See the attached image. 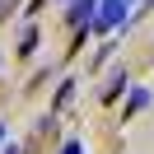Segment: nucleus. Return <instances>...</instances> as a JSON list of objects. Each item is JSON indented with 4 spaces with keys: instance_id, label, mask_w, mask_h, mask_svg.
<instances>
[{
    "instance_id": "f257e3e1",
    "label": "nucleus",
    "mask_w": 154,
    "mask_h": 154,
    "mask_svg": "<svg viewBox=\"0 0 154 154\" xmlns=\"http://www.w3.org/2000/svg\"><path fill=\"white\" fill-rule=\"evenodd\" d=\"M126 10H131V0H98V10H94V19H89V28H94V33L117 28V23L126 19Z\"/></svg>"
},
{
    "instance_id": "f03ea898",
    "label": "nucleus",
    "mask_w": 154,
    "mask_h": 154,
    "mask_svg": "<svg viewBox=\"0 0 154 154\" xmlns=\"http://www.w3.org/2000/svg\"><path fill=\"white\" fill-rule=\"evenodd\" d=\"M98 0H75V10H70V23H79V28H89V19H94Z\"/></svg>"
},
{
    "instance_id": "7ed1b4c3",
    "label": "nucleus",
    "mask_w": 154,
    "mask_h": 154,
    "mask_svg": "<svg viewBox=\"0 0 154 154\" xmlns=\"http://www.w3.org/2000/svg\"><path fill=\"white\" fill-rule=\"evenodd\" d=\"M145 107H149V89H131V94H126V117L145 112Z\"/></svg>"
},
{
    "instance_id": "20e7f679",
    "label": "nucleus",
    "mask_w": 154,
    "mask_h": 154,
    "mask_svg": "<svg viewBox=\"0 0 154 154\" xmlns=\"http://www.w3.org/2000/svg\"><path fill=\"white\" fill-rule=\"evenodd\" d=\"M33 47H38V33H33V28H23V38H19V51H23V56H28Z\"/></svg>"
},
{
    "instance_id": "39448f33",
    "label": "nucleus",
    "mask_w": 154,
    "mask_h": 154,
    "mask_svg": "<svg viewBox=\"0 0 154 154\" xmlns=\"http://www.w3.org/2000/svg\"><path fill=\"white\" fill-rule=\"evenodd\" d=\"M70 94H75V79H66V84L56 89V107H66V98H70Z\"/></svg>"
},
{
    "instance_id": "423d86ee",
    "label": "nucleus",
    "mask_w": 154,
    "mask_h": 154,
    "mask_svg": "<svg viewBox=\"0 0 154 154\" xmlns=\"http://www.w3.org/2000/svg\"><path fill=\"white\" fill-rule=\"evenodd\" d=\"M14 10H19V0H0V19H10Z\"/></svg>"
},
{
    "instance_id": "0eeeda50",
    "label": "nucleus",
    "mask_w": 154,
    "mask_h": 154,
    "mask_svg": "<svg viewBox=\"0 0 154 154\" xmlns=\"http://www.w3.org/2000/svg\"><path fill=\"white\" fill-rule=\"evenodd\" d=\"M61 154H84V145H79V140H66V145H61Z\"/></svg>"
},
{
    "instance_id": "6e6552de",
    "label": "nucleus",
    "mask_w": 154,
    "mask_h": 154,
    "mask_svg": "<svg viewBox=\"0 0 154 154\" xmlns=\"http://www.w3.org/2000/svg\"><path fill=\"white\" fill-rule=\"evenodd\" d=\"M5 154H19V149H14V145H10V149H5Z\"/></svg>"
},
{
    "instance_id": "1a4fd4ad",
    "label": "nucleus",
    "mask_w": 154,
    "mask_h": 154,
    "mask_svg": "<svg viewBox=\"0 0 154 154\" xmlns=\"http://www.w3.org/2000/svg\"><path fill=\"white\" fill-rule=\"evenodd\" d=\"M0 140H5V126H0Z\"/></svg>"
},
{
    "instance_id": "9d476101",
    "label": "nucleus",
    "mask_w": 154,
    "mask_h": 154,
    "mask_svg": "<svg viewBox=\"0 0 154 154\" xmlns=\"http://www.w3.org/2000/svg\"><path fill=\"white\" fill-rule=\"evenodd\" d=\"M145 5H154V0H145Z\"/></svg>"
}]
</instances>
